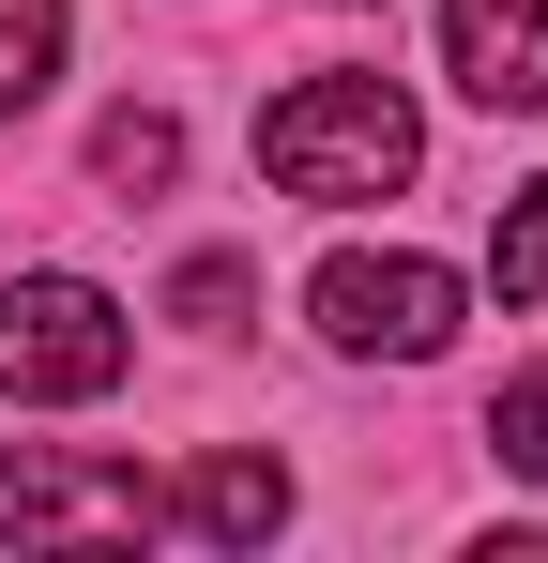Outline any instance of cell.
Masks as SVG:
<instances>
[{"mask_svg":"<svg viewBox=\"0 0 548 563\" xmlns=\"http://www.w3.org/2000/svg\"><path fill=\"white\" fill-rule=\"evenodd\" d=\"M260 168L274 198H320V213H351V198H396L427 168V122L396 77H289L260 107Z\"/></svg>","mask_w":548,"mask_h":563,"instance_id":"6da1fadb","label":"cell"},{"mask_svg":"<svg viewBox=\"0 0 548 563\" xmlns=\"http://www.w3.org/2000/svg\"><path fill=\"white\" fill-rule=\"evenodd\" d=\"M305 320H320V351H351V366H442L457 320H472V289L442 260H412V244H336L320 275H305Z\"/></svg>","mask_w":548,"mask_h":563,"instance_id":"7a4b0ae2","label":"cell"},{"mask_svg":"<svg viewBox=\"0 0 548 563\" xmlns=\"http://www.w3.org/2000/svg\"><path fill=\"white\" fill-rule=\"evenodd\" d=\"M122 366H138V335H122V305L91 275H15L0 289V396L77 411V396H122Z\"/></svg>","mask_w":548,"mask_h":563,"instance_id":"3957f363","label":"cell"},{"mask_svg":"<svg viewBox=\"0 0 548 563\" xmlns=\"http://www.w3.org/2000/svg\"><path fill=\"white\" fill-rule=\"evenodd\" d=\"M0 533L15 549H122V533H153V487L107 457H62V442H15L0 457Z\"/></svg>","mask_w":548,"mask_h":563,"instance_id":"277c9868","label":"cell"},{"mask_svg":"<svg viewBox=\"0 0 548 563\" xmlns=\"http://www.w3.org/2000/svg\"><path fill=\"white\" fill-rule=\"evenodd\" d=\"M442 77L487 122H534L548 107V0H442Z\"/></svg>","mask_w":548,"mask_h":563,"instance_id":"5b68a950","label":"cell"},{"mask_svg":"<svg viewBox=\"0 0 548 563\" xmlns=\"http://www.w3.org/2000/svg\"><path fill=\"white\" fill-rule=\"evenodd\" d=\"M289 518V472L274 457H198L183 487H153V533H198V549H260Z\"/></svg>","mask_w":548,"mask_h":563,"instance_id":"8992f818","label":"cell"},{"mask_svg":"<svg viewBox=\"0 0 548 563\" xmlns=\"http://www.w3.org/2000/svg\"><path fill=\"white\" fill-rule=\"evenodd\" d=\"M62 46H77L62 0H0V107H46V92H62Z\"/></svg>","mask_w":548,"mask_h":563,"instance_id":"52a82bcc","label":"cell"},{"mask_svg":"<svg viewBox=\"0 0 548 563\" xmlns=\"http://www.w3.org/2000/svg\"><path fill=\"white\" fill-rule=\"evenodd\" d=\"M168 168H183V122H168V107H107V122H91V184L138 198V184H168Z\"/></svg>","mask_w":548,"mask_h":563,"instance_id":"ba28073f","label":"cell"},{"mask_svg":"<svg viewBox=\"0 0 548 563\" xmlns=\"http://www.w3.org/2000/svg\"><path fill=\"white\" fill-rule=\"evenodd\" d=\"M487 289L503 305H548V184L503 198V244H487Z\"/></svg>","mask_w":548,"mask_h":563,"instance_id":"9c48e42d","label":"cell"},{"mask_svg":"<svg viewBox=\"0 0 548 563\" xmlns=\"http://www.w3.org/2000/svg\"><path fill=\"white\" fill-rule=\"evenodd\" d=\"M244 305H260L244 260H183V275H168V320H198V335H244Z\"/></svg>","mask_w":548,"mask_h":563,"instance_id":"30bf717a","label":"cell"},{"mask_svg":"<svg viewBox=\"0 0 548 563\" xmlns=\"http://www.w3.org/2000/svg\"><path fill=\"white\" fill-rule=\"evenodd\" d=\"M487 457H503V472H534V487H548V366L487 396Z\"/></svg>","mask_w":548,"mask_h":563,"instance_id":"8fae6325","label":"cell"}]
</instances>
